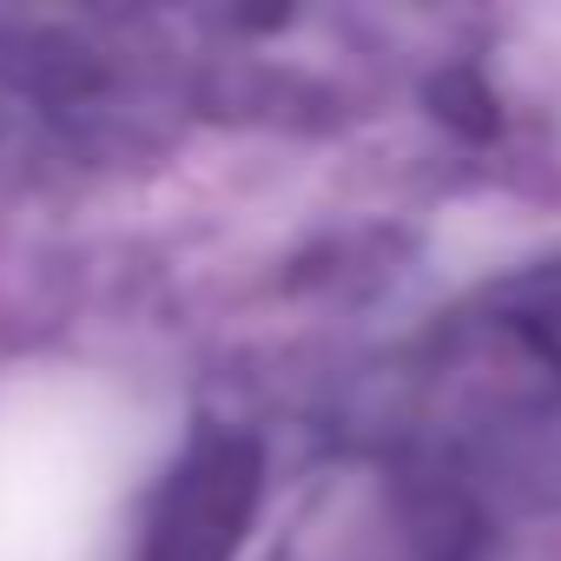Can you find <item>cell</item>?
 I'll return each instance as SVG.
<instances>
[{
  "label": "cell",
  "instance_id": "cell-1",
  "mask_svg": "<svg viewBox=\"0 0 561 561\" xmlns=\"http://www.w3.org/2000/svg\"><path fill=\"white\" fill-rule=\"evenodd\" d=\"M251 449L244 443H205L165 489L152 515V548L146 561H225V548L244 528L251 508Z\"/></svg>",
  "mask_w": 561,
  "mask_h": 561
}]
</instances>
